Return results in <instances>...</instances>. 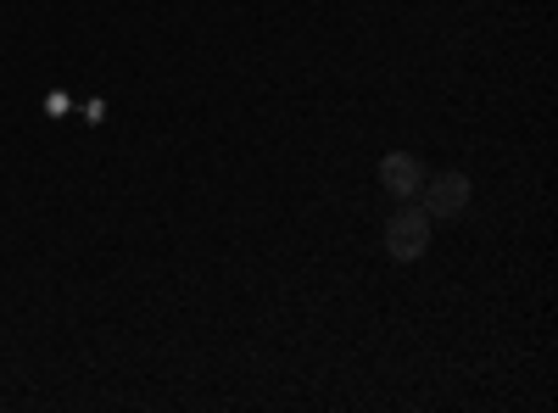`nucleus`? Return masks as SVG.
Returning <instances> with one entry per match:
<instances>
[{"mask_svg":"<svg viewBox=\"0 0 558 413\" xmlns=\"http://www.w3.org/2000/svg\"><path fill=\"white\" fill-rule=\"evenodd\" d=\"M425 179H430V173H425V162H418L413 151H386V157H380V185H386L397 202H413Z\"/></svg>","mask_w":558,"mask_h":413,"instance_id":"3","label":"nucleus"},{"mask_svg":"<svg viewBox=\"0 0 558 413\" xmlns=\"http://www.w3.org/2000/svg\"><path fill=\"white\" fill-rule=\"evenodd\" d=\"M425 246H430V212L418 207V202H402L386 218V252L397 263H413V257H425Z\"/></svg>","mask_w":558,"mask_h":413,"instance_id":"1","label":"nucleus"},{"mask_svg":"<svg viewBox=\"0 0 558 413\" xmlns=\"http://www.w3.org/2000/svg\"><path fill=\"white\" fill-rule=\"evenodd\" d=\"M470 173H436V179H425V185H418V207H425L430 218H458L463 207H470Z\"/></svg>","mask_w":558,"mask_h":413,"instance_id":"2","label":"nucleus"}]
</instances>
